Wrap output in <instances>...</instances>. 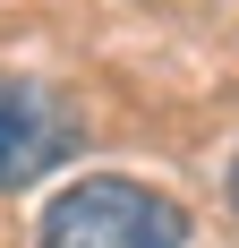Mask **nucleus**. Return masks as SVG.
<instances>
[{
  "label": "nucleus",
  "mask_w": 239,
  "mask_h": 248,
  "mask_svg": "<svg viewBox=\"0 0 239 248\" xmlns=\"http://www.w3.org/2000/svg\"><path fill=\"white\" fill-rule=\"evenodd\" d=\"M179 240H188L179 197L145 180H77L43 214V248H179Z\"/></svg>",
  "instance_id": "obj_1"
},
{
  "label": "nucleus",
  "mask_w": 239,
  "mask_h": 248,
  "mask_svg": "<svg viewBox=\"0 0 239 248\" xmlns=\"http://www.w3.org/2000/svg\"><path fill=\"white\" fill-rule=\"evenodd\" d=\"M69 146H77L69 103L26 86V77H0V188H34Z\"/></svg>",
  "instance_id": "obj_2"
},
{
  "label": "nucleus",
  "mask_w": 239,
  "mask_h": 248,
  "mask_svg": "<svg viewBox=\"0 0 239 248\" xmlns=\"http://www.w3.org/2000/svg\"><path fill=\"white\" fill-rule=\"evenodd\" d=\"M231 214H239V163H231Z\"/></svg>",
  "instance_id": "obj_3"
}]
</instances>
